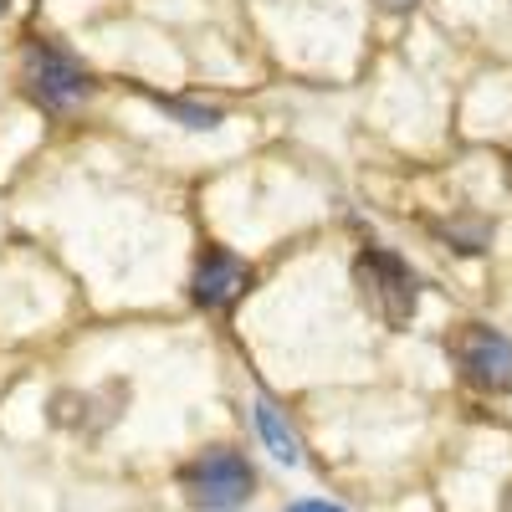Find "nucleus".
<instances>
[{"mask_svg": "<svg viewBox=\"0 0 512 512\" xmlns=\"http://www.w3.org/2000/svg\"><path fill=\"white\" fill-rule=\"evenodd\" d=\"M169 113H180L185 128H216V123H221L216 108H200V103H169Z\"/></svg>", "mask_w": 512, "mask_h": 512, "instance_id": "nucleus-7", "label": "nucleus"}, {"mask_svg": "<svg viewBox=\"0 0 512 512\" xmlns=\"http://www.w3.org/2000/svg\"><path fill=\"white\" fill-rule=\"evenodd\" d=\"M451 354H456V369L477 384L487 395H512V338L497 333V328H482V323H466L456 338H451Z\"/></svg>", "mask_w": 512, "mask_h": 512, "instance_id": "nucleus-3", "label": "nucleus"}, {"mask_svg": "<svg viewBox=\"0 0 512 512\" xmlns=\"http://www.w3.org/2000/svg\"><path fill=\"white\" fill-rule=\"evenodd\" d=\"M26 72H31V93L47 108H72V103L88 98V88H93L88 72H82L67 52H57V47H31Z\"/></svg>", "mask_w": 512, "mask_h": 512, "instance_id": "nucleus-4", "label": "nucleus"}, {"mask_svg": "<svg viewBox=\"0 0 512 512\" xmlns=\"http://www.w3.org/2000/svg\"><path fill=\"white\" fill-rule=\"evenodd\" d=\"M180 487H185V497H190L195 507L231 512V507H241V502L256 492V472H251V461H246L241 451L216 446V451H205V456H195V461L185 466Z\"/></svg>", "mask_w": 512, "mask_h": 512, "instance_id": "nucleus-2", "label": "nucleus"}, {"mask_svg": "<svg viewBox=\"0 0 512 512\" xmlns=\"http://www.w3.org/2000/svg\"><path fill=\"white\" fill-rule=\"evenodd\" d=\"M246 282H251V272L241 256H231L226 246H205V256L195 262V277H190V297L200 308H226L246 292Z\"/></svg>", "mask_w": 512, "mask_h": 512, "instance_id": "nucleus-5", "label": "nucleus"}, {"mask_svg": "<svg viewBox=\"0 0 512 512\" xmlns=\"http://www.w3.org/2000/svg\"><path fill=\"white\" fill-rule=\"evenodd\" d=\"M251 415H256V431H262L267 451H272L282 466H297V461H303V446H297L292 425L282 420V410H277L272 400H256V405H251Z\"/></svg>", "mask_w": 512, "mask_h": 512, "instance_id": "nucleus-6", "label": "nucleus"}, {"mask_svg": "<svg viewBox=\"0 0 512 512\" xmlns=\"http://www.w3.org/2000/svg\"><path fill=\"white\" fill-rule=\"evenodd\" d=\"M6 6H11V0H0V11H6Z\"/></svg>", "mask_w": 512, "mask_h": 512, "instance_id": "nucleus-10", "label": "nucleus"}, {"mask_svg": "<svg viewBox=\"0 0 512 512\" xmlns=\"http://www.w3.org/2000/svg\"><path fill=\"white\" fill-rule=\"evenodd\" d=\"M354 287H359L364 308H369L379 323L405 328V323L415 318V303H420V282H415V272L400 262L395 251H384V246H369V251H359V262H354Z\"/></svg>", "mask_w": 512, "mask_h": 512, "instance_id": "nucleus-1", "label": "nucleus"}, {"mask_svg": "<svg viewBox=\"0 0 512 512\" xmlns=\"http://www.w3.org/2000/svg\"><path fill=\"white\" fill-rule=\"evenodd\" d=\"M287 512H344V507H333V502H318V497H308V502H292Z\"/></svg>", "mask_w": 512, "mask_h": 512, "instance_id": "nucleus-8", "label": "nucleus"}, {"mask_svg": "<svg viewBox=\"0 0 512 512\" xmlns=\"http://www.w3.org/2000/svg\"><path fill=\"white\" fill-rule=\"evenodd\" d=\"M502 512H512V487H507V492H502Z\"/></svg>", "mask_w": 512, "mask_h": 512, "instance_id": "nucleus-9", "label": "nucleus"}]
</instances>
